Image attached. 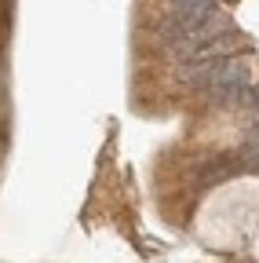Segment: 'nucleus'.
I'll list each match as a JSON object with an SVG mask.
<instances>
[{
  "instance_id": "2",
  "label": "nucleus",
  "mask_w": 259,
  "mask_h": 263,
  "mask_svg": "<svg viewBox=\"0 0 259 263\" xmlns=\"http://www.w3.org/2000/svg\"><path fill=\"white\" fill-rule=\"evenodd\" d=\"M215 4H219V0H215Z\"/></svg>"
},
{
  "instance_id": "1",
  "label": "nucleus",
  "mask_w": 259,
  "mask_h": 263,
  "mask_svg": "<svg viewBox=\"0 0 259 263\" xmlns=\"http://www.w3.org/2000/svg\"><path fill=\"white\" fill-rule=\"evenodd\" d=\"M241 106H248L252 114H259V84H252V88L245 91V99H241Z\"/></svg>"
}]
</instances>
